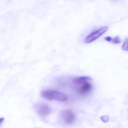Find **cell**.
<instances>
[{
	"label": "cell",
	"mask_w": 128,
	"mask_h": 128,
	"mask_svg": "<svg viewBox=\"0 0 128 128\" xmlns=\"http://www.w3.org/2000/svg\"><path fill=\"white\" fill-rule=\"evenodd\" d=\"M42 96L49 100L64 102L68 100L67 95L64 92L54 89H46L41 92Z\"/></svg>",
	"instance_id": "cell-1"
},
{
	"label": "cell",
	"mask_w": 128,
	"mask_h": 128,
	"mask_svg": "<svg viewBox=\"0 0 128 128\" xmlns=\"http://www.w3.org/2000/svg\"><path fill=\"white\" fill-rule=\"evenodd\" d=\"M60 116L61 122L66 125L72 124L75 121L76 118L75 114L73 111L69 109L61 110Z\"/></svg>",
	"instance_id": "cell-2"
},
{
	"label": "cell",
	"mask_w": 128,
	"mask_h": 128,
	"mask_svg": "<svg viewBox=\"0 0 128 128\" xmlns=\"http://www.w3.org/2000/svg\"><path fill=\"white\" fill-rule=\"evenodd\" d=\"M108 29V26H104L101 27L97 30L91 33L85 39V43H89L95 41L103 35Z\"/></svg>",
	"instance_id": "cell-3"
},
{
	"label": "cell",
	"mask_w": 128,
	"mask_h": 128,
	"mask_svg": "<svg viewBox=\"0 0 128 128\" xmlns=\"http://www.w3.org/2000/svg\"><path fill=\"white\" fill-rule=\"evenodd\" d=\"M90 81H87L77 86V91L81 95H86L89 94L91 92L92 89V85Z\"/></svg>",
	"instance_id": "cell-4"
},
{
	"label": "cell",
	"mask_w": 128,
	"mask_h": 128,
	"mask_svg": "<svg viewBox=\"0 0 128 128\" xmlns=\"http://www.w3.org/2000/svg\"><path fill=\"white\" fill-rule=\"evenodd\" d=\"M38 114L42 118H46L49 116L52 112L51 107L46 104H40L37 107Z\"/></svg>",
	"instance_id": "cell-5"
},
{
	"label": "cell",
	"mask_w": 128,
	"mask_h": 128,
	"mask_svg": "<svg viewBox=\"0 0 128 128\" xmlns=\"http://www.w3.org/2000/svg\"><path fill=\"white\" fill-rule=\"evenodd\" d=\"M92 79L88 76H81L74 78L72 82L75 85H79L87 81H91Z\"/></svg>",
	"instance_id": "cell-6"
},
{
	"label": "cell",
	"mask_w": 128,
	"mask_h": 128,
	"mask_svg": "<svg viewBox=\"0 0 128 128\" xmlns=\"http://www.w3.org/2000/svg\"><path fill=\"white\" fill-rule=\"evenodd\" d=\"M111 42H112V43H114V44H117L120 43L121 41L120 37L118 36H117V37L112 38Z\"/></svg>",
	"instance_id": "cell-7"
},
{
	"label": "cell",
	"mask_w": 128,
	"mask_h": 128,
	"mask_svg": "<svg viewBox=\"0 0 128 128\" xmlns=\"http://www.w3.org/2000/svg\"><path fill=\"white\" fill-rule=\"evenodd\" d=\"M122 48L125 51H127L128 50V39H127L125 41L124 43L123 44V46H122Z\"/></svg>",
	"instance_id": "cell-8"
},
{
	"label": "cell",
	"mask_w": 128,
	"mask_h": 128,
	"mask_svg": "<svg viewBox=\"0 0 128 128\" xmlns=\"http://www.w3.org/2000/svg\"><path fill=\"white\" fill-rule=\"evenodd\" d=\"M101 119L103 122H105V123H107L109 120V117L108 116H103V117H101Z\"/></svg>",
	"instance_id": "cell-9"
},
{
	"label": "cell",
	"mask_w": 128,
	"mask_h": 128,
	"mask_svg": "<svg viewBox=\"0 0 128 128\" xmlns=\"http://www.w3.org/2000/svg\"><path fill=\"white\" fill-rule=\"evenodd\" d=\"M112 37H107L105 38V40L106 41H108V42H111L112 40Z\"/></svg>",
	"instance_id": "cell-10"
},
{
	"label": "cell",
	"mask_w": 128,
	"mask_h": 128,
	"mask_svg": "<svg viewBox=\"0 0 128 128\" xmlns=\"http://www.w3.org/2000/svg\"><path fill=\"white\" fill-rule=\"evenodd\" d=\"M4 118H0V125H1L3 121H4Z\"/></svg>",
	"instance_id": "cell-11"
}]
</instances>
